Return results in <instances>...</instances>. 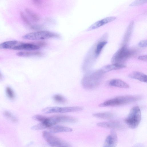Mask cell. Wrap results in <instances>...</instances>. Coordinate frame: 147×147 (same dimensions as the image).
I'll list each match as a JSON object with an SVG mask.
<instances>
[{
	"label": "cell",
	"instance_id": "4dcf8cb0",
	"mask_svg": "<svg viewBox=\"0 0 147 147\" xmlns=\"http://www.w3.org/2000/svg\"><path fill=\"white\" fill-rule=\"evenodd\" d=\"M131 147H145L142 144L138 143L134 145Z\"/></svg>",
	"mask_w": 147,
	"mask_h": 147
},
{
	"label": "cell",
	"instance_id": "9c48e42d",
	"mask_svg": "<svg viewBox=\"0 0 147 147\" xmlns=\"http://www.w3.org/2000/svg\"><path fill=\"white\" fill-rule=\"evenodd\" d=\"M40 47L36 44L29 43L19 42L18 45L14 47V50H25L34 51L39 49Z\"/></svg>",
	"mask_w": 147,
	"mask_h": 147
},
{
	"label": "cell",
	"instance_id": "2e32d148",
	"mask_svg": "<svg viewBox=\"0 0 147 147\" xmlns=\"http://www.w3.org/2000/svg\"><path fill=\"white\" fill-rule=\"evenodd\" d=\"M125 65L123 64L113 63L105 66L100 69L104 74L105 73L113 70L125 68Z\"/></svg>",
	"mask_w": 147,
	"mask_h": 147
},
{
	"label": "cell",
	"instance_id": "d6986e66",
	"mask_svg": "<svg viewBox=\"0 0 147 147\" xmlns=\"http://www.w3.org/2000/svg\"><path fill=\"white\" fill-rule=\"evenodd\" d=\"M93 115L95 117L103 119H110L113 116L112 113L108 112L95 113H94Z\"/></svg>",
	"mask_w": 147,
	"mask_h": 147
},
{
	"label": "cell",
	"instance_id": "277c9868",
	"mask_svg": "<svg viewBox=\"0 0 147 147\" xmlns=\"http://www.w3.org/2000/svg\"><path fill=\"white\" fill-rule=\"evenodd\" d=\"M141 119V113L140 108L138 106L132 107L125 121L130 128H136L139 124Z\"/></svg>",
	"mask_w": 147,
	"mask_h": 147
},
{
	"label": "cell",
	"instance_id": "d4e9b609",
	"mask_svg": "<svg viewBox=\"0 0 147 147\" xmlns=\"http://www.w3.org/2000/svg\"><path fill=\"white\" fill-rule=\"evenodd\" d=\"M46 118L47 117L45 116L40 115H35L32 117L33 119L39 121L40 123L43 122Z\"/></svg>",
	"mask_w": 147,
	"mask_h": 147
},
{
	"label": "cell",
	"instance_id": "d6a6232c",
	"mask_svg": "<svg viewBox=\"0 0 147 147\" xmlns=\"http://www.w3.org/2000/svg\"><path fill=\"white\" fill-rule=\"evenodd\" d=\"M58 147H67V146H60Z\"/></svg>",
	"mask_w": 147,
	"mask_h": 147
},
{
	"label": "cell",
	"instance_id": "484cf974",
	"mask_svg": "<svg viewBox=\"0 0 147 147\" xmlns=\"http://www.w3.org/2000/svg\"><path fill=\"white\" fill-rule=\"evenodd\" d=\"M46 128L45 125L42 123H40L39 124L33 126L31 129L34 130H40Z\"/></svg>",
	"mask_w": 147,
	"mask_h": 147
},
{
	"label": "cell",
	"instance_id": "ac0fdd59",
	"mask_svg": "<svg viewBox=\"0 0 147 147\" xmlns=\"http://www.w3.org/2000/svg\"><path fill=\"white\" fill-rule=\"evenodd\" d=\"M42 53L41 52L34 51H20L17 53V55L18 56L24 57L40 56L42 55Z\"/></svg>",
	"mask_w": 147,
	"mask_h": 147
},
{
	"label": "cell",
	"instance_id": "7c38bea8",
	"mask_svg": "<svg viewBox=\"0 0 147 147\" xmlns=\"http://www.w3.org/2000/svg\"><path fill=\"white\" fill-rule=\"evenodd\" d=\"M97 125L103 127L112 129H119L121 127V124L116 121L101 122L97 123Z\"/></svg>",
	"mask_w": 147,
	"mask_h": 147
},
{
	"label": "cell",
	"instance_id": "7a4b0ae2",
	"mask_svg": "<svg viewBox=\"0 0 147 147\" xmlns=\"http://www.w3.org/2000/svg\"><path fill=\"white\" fill-rule=\"evenodd\" d=\"M140 98V96H120L106 100L98 106L100 107H105L122 105L137 101Z\"/></svg>",
	"mask_w": 147,
	"mask_h": 147
},
{
	"label": "cell",
	"instance_id": "9a60e30c",
	"mask_svg": "<svg viewBox=\"0 0 147 147\" xmlns=\"http://www.w3.org/2000/svg\"><path fill=\"white\" fill-rule=\"evenodd\" d=\"M109 85L112 86L122 88H127L129 85L122 80L118 79H114L109 82Z\"/></svg>",
	"mask_w": 147,
	"mask_h": 147
},
{
	"label": "cell",
	"instance_id": "e0dca14e",
	"mask_svg": "<svg viewBox=\"0 0 147 147\" xmlns=\"http://www.w3.org/2000/svg\"><path fill=\"white\" fill-rule=\"evenodd\" d=\"M19 42L16 40H10L0 44V49H10L13 50Z\"/></svg>",
	"mask_w": 147,
	"mask_h": 147
},
{
	"label": "cell",
	"instance_id": "8fae6325",
	"mask_svg": "<svg viewBox=\"0 0 147 147\" xmlns=\"http://www.w3.org/2000/svg\"><path fill=\"white\" fill-rule=\"evenodd\" d=\"M57 123H75L77 119L74 117L66 115H54Z\"/></svg>",
	"mask_w": 147,
	"mask_h": 147
},
{
	"label": "cell",
	"instance_id": "4316f807",
	"mask_svg": "<svg viewBox=\"0 0 147 147\" xmlns=\"http://www.w3.org/2000/svg\"><path fill=\"white\" fill-rule=\"evenodd\" d=\"M20 16L24 21L28 25L30 26V27L32 26L31 23H30L28 19L25 15L22 12L20 13Z\"/></svg>",
	"mask_w": 147,
	"mask_h": 147
},
{
	"label": "cell",
	"instance_id": "cb8c5ba5",
	"mask_svg": "<svg viewBox=\"0 0 147 147\" xmlns=\"http://www.w3.org/2000/svg\"><path fill=\"white\" fill-rule=\"evenodd\" d=\"M6 92L7 96L10 99H13L15 96L13 90L10 87H7L6 88Z\"/></svg>",
	"mask_w": 147,
	"mask_h": 147
},
{
	"label": "cell",
	"instance_id": "5b68a950",
	"mask_svg": "<svg viewBox=\"0 0 147 147\" xmlns=\"http://www.w3.org/2000/svg\"><path fill=\"white\" fill-rule=\"evenodd\" d=\"M83 108L80 106L67 107H50L43 109L42 112L45 113L49 114L58 113H67L80 111Z\"/></svg>",
	"mask_w": 147,
	"mask_h": 147
},
{
	"label": "cell",
	"instance_id": "f546056e",
	"mask_svg": "<svg viewBox=\"0 0 147 147\" xmlns=\"http://www.w3.org/2000/svg\"><path fill=\"white\" fill-rule=\"evenodd\" d=\"M138 59L140 60L144 61H147V57L146 55H143L139 56Z\"/></svg>",
	"mask_w": 147,
	"mask_h": 147
},
{
	"label": "cell",
	"instance_id": "ba28073f",
	"mask_svg": "<svg viewBox=\"0 0 147 147\" xmlns=\"http://www.w3.org/2000/svg\"><path fill=\"white\" fill-rule=\"evenodd\" d=\"M117 137L115 131L112 130L110 134L106 137L103 147H116L117 143Z\"/></svg>",
	"mask_w": 147,
	"mask_h": 147
},
{
	"label": "cell",
	"instance_id": "52a82bcc",
	"mask_svg": "<svg viewBox=\"0 0 147 147\" xmlns=\"http://www.w3.org/2000/svg\"><path fill=\"white\" fill-rule=\"evenodd\" d=\"M42 136L44 139L51 146L58 147L66 146V143L63 141L53 135L49 132L44 131L42 132Z\"/></svg>",
	"mask_w": 147,
	"mask_h": 147
},
{
	"label": "cell",
	"instance_id": "8992f818",
	"mask_svg": "<svg viewBox=\"0 0 147 147\" xmlns=\"http://www.w3.org/2000/svg\"><path fill=\"white\" fill-rule=\"evenodd\" d=\"M132 53L131 50L123 47L115 53L111 59V61L113 63L121 64L120 63L129 57Z\"/></svg>",
	"mask_w": 147,
	"mask_h": 147
},
{
	"label": "cell",
	"instance_id": "44dd1931",
	"mask_svg": "<svg viewBox=\"0 0 147 147\" xmlns=\"http://www.w3.org/2000/svg\"><path fill=\"white\" fill-rule=\"evenodd\" d=\"M26 11L28 15L34 21L37 22L39 20V16L32 10L27 8L26 9Z\"/></svg>",
	"mask_w": 147,
	"mask_h": 147
},
{
	"label": "cell",
	"instance_id": "603a6c76",
	"mask_svg": "<svg viewBox=\"0 0 147 147\" xmlns=\"http://www.w3.org/2000/svg\"><path fill=\"white\" fill-rule=\"evenodd\" d=\"M107 43V41H102L100 42L98 44L97 46L95 52L96 56H98L99 54L103 48Z\"/></svg>",
	"mask_w": 147,
	"mask_h": 147
},
{
	"label": "cell",
	"instance_id": "83f0119b",
	"mask_svg": "<svg viewBox=\"0 0 147 147\" xmlns=\"http://www.w3.org/2000/svg\"><path fill=\"white\" fill-rule=\"evenodd\" d=\"M138 45L141 47H144L147 46V40H143L140 41L138 44Z\"/></svg>",
	"mask_w": 147,
	"mask_h": 147
},
{
	"label": "cell",
	"instance_id": "4fadbf2b",
	"mask_svg": "<svg viewBox=\"0 0 147 147\" xmlns=\"http://www.w3.org/2000/svg\"><path fill=\"white\" fill-rule=\"evenodd\" d=\"M72 130L71 128L61 125H54L49 128V131L50 133H53L70 132Z\"/></svg>",
	"mask_w": 147,
	"mask_h": 147
},
{
	"label": "cell",
	"instance_id": "6da1fadb",
	"mask_svg": "<svg viewBox=\"0 0 147 147\" xmlns=\"http://www.w3.org/2000/svg\"><path fill=\"white\" fill-rule=\"evenodd\" d=\"M104 74L100 69L87 72L82 79V86L88 90L96 88L100 84Z\"/></svg>",
	"mask_w": 147,
	"mask_h": 147
},
{
	"label": "cell",
	"instance_id": "f1b7e54d",
	"mask_svg": "<svg viewBox=\"0 0 147 147\" xmlns=\"http://www.w3.org/2000/svg\"><path fill=\"white\" fill-rule=\"evenodd\" d=\"M144 1H138V2H136V1H135V2H134L133 3H132L131 4V5H138L139 4H140L141 3H142L143 2H143Z\"/></svg>",
	"mask_w": 147,
	"mask_h": 147
},
{
	"label": "cell",
	"instance_id": "30bf717a",
	"mask_svg": "<svg viewBox=\"0 0 147 147\" xmlns=\"http://www.w3.org/2000/svg\"><path fill=\"white\" fill-rule=\"evenodd\" d=\"M116 19L115 17H109L98 21L92 25L87 29V30H92L103 26L108 23L113 21Z\"/></svg>",
	"mask_w": 147,
	"mask_h": 147
},
{
	"label": "cell",
	"instance_id": "1f68e13d",
	"mask_svg": "<svg viewBox=\"0 0 147 147\" xmlns=\"http://www.w3.org/2000/svg\"><path fill=\"white\" fill-rule=\"evenodd\" d=\"M3 79V76L0 72V80H2Z\"/></svg>",
	"mask_w": 147,
	"mask_h": 147
},
{
	"label": "cell",
	"instance_id": "3957f363",
	"mask_svg": "<svg viewBox=\"0 0 147 147\" xmlns=\"http://www.w3.org/2000/svg\"><path fill=\"white\" fill-rule=\"evenodd\" d=\"M26 40H40L53 38H59V34L47 31H40L27 33L22 37Z\"/></svg>",
	"mask_w": 147,
	"mask_h": 147
},
{
	"label": "cell",
	"instance_id": "ffe728a7",
	"mask_svg": "<svg viewBox=\"0 0 147 147\" xmlns=\"http://www.w3.org/2000/svg\"><path fill=\"white\" fill-rule=\"evenodd\" d=\"M52 98L55 102L60 104H64L67 101V99L63 96L59 94L54 95Z\"/></svg>",
	"mask_w": 147,
	"mask_h": 147
},
{
	"label": "cell",
	"instance_id": "7402d4cb",
	"mask_svg": "<svg viewBox=\"0 0 147 147\" xmlns=\"http://www.w3.org/2000/svg\"><path fill=\"white\" fill-rule=\"evenodd\" d=\"M3 114L5 117L13 122H16L18 121L17 118L10 112L5 111L3 112Z\"/></svg>",
	"mask_w": 147,
	"mask_h": 147
},
{
	"label": "cell",
	"instance_id": "5bb4252c",
	"mask_svg": "<svg viewBox=\"0 0 147 147\" xmlns=\"http://www.w3.org/2000/svg\"><path fill=\"white\" fill-rule=\"evenodd\" d=\"M129 78L144 82H147V76L144 74L138 71H134L128 75Z\"/></svg>",
	"mask_w": 147,
	"mask_h": 147
}]
</instances>
